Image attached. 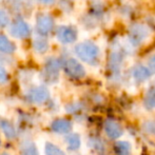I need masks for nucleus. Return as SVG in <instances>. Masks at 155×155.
Masks as SVG:
<instances>
[{"instance_id":"6","label":"nucleus","mask_w":155,"mask_h":155,"mask_svg":"<svg viewBox=\"0 0 155 155\" xmlns=\"http://www.w3.org/2000/svg\"><path fill=\"white\" fill-rule=\"evenodd\" d=\"M56 38L63 45H70L77 39V31L71 25H59L56 29Z\"/></svg>"},{"instance_id":"10","label":"nucleus","mask_w":155,"mask_h":155,"mask_svg":"<svg viewBox=\"0 0 155 155\" xmlns=\"http://www.w3.org/2000/svg\"><path fill=\"white\" fill-rule=\"evenodd\" d=\"M152 72L150 71L149 68L145 67V65L138 64L133 69L132 71V75L133 78L135 79V81L137 82H143L147 79H149L150 76H151Z\"/></svg>"},{"instance_id":"5","label":"nucleus","mask_w":155,"mask_h":155,"mask_svg":"<svg viewBox=\"0 0 155 155\" xmlns=\"http://www.w3.org/2000/svg\"><path fill=\"white\" fill-rule=\"evenodd\" d=\"M54 19L52 16L47 14H40L37 16L36 19V31L40 36H48L54 30Z\"/></svg>"},{"instance_id":"13","label":"nucleus","mask_w":155,"mask_h":155,"mask_svg":"<svg viewBox=\"0 0 155 155\" xmlns=\"http://www.w3.org/2000/svg\"><path fill=\"white\" fill-rule=\"evenodd\" d=\"M0 129L8 139H13L16 136V130L14 126L6 119H0Z\"/></svg>"},{"instance_id":"8","label":"nucleus","mask_w":155,"mask_h":155,"mask_svg":"<svg viewBox=\"0 0 155 155\" xmlns=\"http://www.w3.org/2000/svg\"><path fill=\"white\" fill-rule=\"evenodd\" d=\"M27 97L33 104H40L45 102L50 97V92L47 87L45 86H38L30 89L27 93Z\"/></svg>"},{"instance_id":"12","label":"nucleus","mask_w":155,"mask_h":155,"mask_svg":"<svg viewBox=\"0 0 155 155\" xmlns=\"http://www.w3.org/2000/svg\"><path fill=\"white\" fill-rule=\"evenodd\" d=\"M16 51V45L5 36L0 33V52L3 54H13Z\"/></svg>"},{"instance_id":"14","label":"nucleus","mask_w":155,"mask_h":155,"mask_svg":"<svg viewBox=\"0 0 155 155\" xmlns=\"http://www.w3.org/2000/svg\"><path fill=\"white\" fill-rule=\"evenodd\" d=\"M33 49L36 53L38 54H45L49 50V42L45 38L38 37L33 40Z\"/></svg>"},{"instance_id":"2","label":"nucleus","mask_w":155,"mask_h":155,"mask_svg":"<svg viewBox=\"0 0 155 155\" xmlns=\"http://www.w3.org/2000/svg\"><path fill=\"white\" fill-rule=\"evenodd\" d=\"M61 64L65 74L74 79H80L86 76V70H84V65L75 58H67Z\"/></svg>"},{"instance_id":"16","label":"nucleus","mask_w":155,"mask_h":155,"mask_svg":"<svg viewBox=\"0 0 155 155\" xmlns=\"http://www.w3.org/2000/svg\"><path fill=\"white\" fill-rule=\"evenodd\" d=\"M20 155H40L38 149L35 146L34 143L29 140H25L21 143L20 147Z\"/></svg>"},{"instance_id":"22","label":"nucleus","mask_w":155,"mask_h":155,"mask_svg":"<svg viewBox=\"0 0 155 155\" xmlns=\"http://www.w3.org/2000/svg\"><path fill=\"white\" fill-rule=\"evenodd\" d=\"M143 130L148 133H151V134H155V121L150 120L147 121L143 124Z\"/></svg>"},{"instance_id":"20","label":"nucleus","mask_w":155,"mask_h":155,"mask_svg":"<svg viewBox=\"0 0 155 155\" xmlns=\"http://www.w3.org/2000/svg\"><path fill=\"white\" fill-rule=\"evenodd\" d=\"M45 155H65L64 152H63L59 147H57V146L52 143H45Z\"/></svg>"},{"instance_id":"21","label":"nucleus","mask_w":155,"mask_h":155,"mask_svg":"<svg viewBox=\"0 0 155 155\" xmlns=\"http://www.w3.org/2000/svg\"><path fill=\"white\" fill-rule=\"evenodd\" d=\"M10 23V17L4 11L0 10V29L1 28H5Z\"/></svg>"},{"instance_id":"1","label":"nucleus","mask_w":155,"mask_h":155,"mask_svg":"<svg viewBox=\"0 0 155 155\" xmlns=\"http://www.w3.org/2000/svg\"><path fill=\"white\" fill-rule=\"evenodd\" d=\"M74 51L80 60L89 64H94L99 56V49L92 41H84L78 43Z\"/></svg>"},{"instance_id":"23","label":"nucleus","mask_w":155,"mask_h":155,"mask_svg":"<svg viewBox=\"0 0 155 155\" xmlns=\"http://www.w3.org/2000/svg\"><path fill=\"white\" fill-rule=\"evenodd\" d=\"M8 80V72L0 64V84H4Z\"/></svg>"},{"instance_id":"18","label":"nucleus","mask_w":155,"mask_h":155,"mask_svg":"<svg viewBox=\"0 0 155 155\" xmlns=\"http://www.w3.org/2000/svg\"><path fill=\"white\" fill-rule=\"evenodd\" d=\"M143 104L149 110L155 108V87H152L147 91L143 99Z\"/></svg>"},{"instance_id":"4","label":"nucleus","mask_w":155,"mask_h":155,"mask_svg":"<svg viewBox=\"0 0 155 155\" xmlns=\"http://www.w3.org/2000/svg\"><path fill=\"white\" fill-rule=\"evenodd\" d=\"M150 31L146 25H134L130 28L129 31V40L130 43L134 47H138L140 43H143L146 39L149 37Z\"/></svg>"},{"instance_id":"26","label":"nucleus","mask_w":155,"mask_h":155,"mask_svg":"<svg viewBox=\"0 0 155 155\" xmlns=\"http://www.w3.org/2000/svg\"><path fill=\"white\" fill-rule=\"evenodd\" d=\"M1 155H10V154H8V153H3V154H1Z\"/></svg>"},{"instance_id":"25","label":"nucleus","mask_w":155,"mask_h":155,"mask_svg":"<svg viewBox=\"0 0 155 155\" xmlns=\"http://www.w3.org/2000/svg\"><path fill=\"white\" fill-rule=\"evenodd\" d=\"M39 1L43 4H52V3H54L55 0H39Z\"/></svg>"},{"instance_id":"11","label":"nucleus","mask_w":155,"mask_h":155,"mask_svg":"<svg viewBox=\"0 0 155 155\" xmlns=\"http://www.w3.org/2000/svg\"><path fill=\"white\" fill-rule=\"evenodd\" d=\"M51 129L55 133L65 134L72 130V123L68 119H56L52 123Z\"/></svg>"},{"instance_id":"17","label":"nucleus","mask_w":155,"mask_h":155,"mask_svg":"<svg viewBox=\"0 0 155 155\" xmlns=\"http://www.w3.org/2000/svg\"><path fill=\"white\" fill-rule=\"evenodd\" d=\"M65 141L68 143V148L72 151H76L80 148L81 145V141H80V137L78 134L73 133V134H70L65 137Z\"/></svg>"},{"instance_id":"24","label":"nucleus","mask_w":155,"mask_h":155,"mask_svg":"<svg viewBox=\"0 0 155 155\" xmlns=\"http://www.w3.org/2000/svg\"><path fill=\"white\" fill-rule=\"evenodd\" d=\"M148 68L151 72H155V54H153L148 60Z\"/></svg>"},{"instance_id":"3","label":"nucleus","mask_w":155,"mask_h":155,"mask_svg":"<svg viewBox=\"0 0 155 155\" xmlns=\"http://www.w3.org/2000/svg\"><path fill=\"white\" fill-rule=\"evenodd\" d=\"M61 67V62L57 58H48L45 63V70H43V77L45 78V80L48 82H51V84L57 81L58 77H59L60 68Z\"/></svg>"},{"instance_id":"9","label":"nucleus","mask_w":155,"mask_h":155,"mask_svg":"<svg viewBox=\"0 0 155 155\" xmlns=\"http://www.w3.org/2000/svg\"><path fill=\"white\" fill-rule=\"evenodd\" d=\"M104 130L106 132L107 136L110 139H117L120 137L124 133L123 127L118 121L114 120V119H107L104 124Z\"/></svg>"},{"instance_id":"7","label":"nucleus","mask_w":155,"mask_h":155,"mask_svg":"<svg viewBox=\"0 0 155 155\" xmlns=\"http://www.w3.org/2000/svg\"><path fill=\"white\" fill-rule=\"evenodd\" d=\"M31 28L22 19H16L10 27V34L15 38L25 39L31 36Z\"/></svg>"},{"instance_id":"19","label":"nucleus","mask_w":155,"mask_h":155,"mask_svg":"<svg viewBox=\"0 0 155 155\" xmlns=\"http://www.w3.org/2000/svg\"><path fill=\"white\" fill-rule=\"evenodd\" d=\"M123 61V55L120 54L119 51H115L111 54L110 57V65L113 70H117Z\"/></svg>"},{"instance_id":"15","label":"nucleus","mask_w":155,"mask_h":155,"mask_svg":"<svg viewBox=\"0 0 155 155\" xmlns=\"http://www.w3.org/2000/svg\"><path fill=\"white\" fill-rule=\"evenodd\" d=\"M115 153L116 155H132V146L126 140L117 141L115 145Z\"/></svg>"}]
</instances>
